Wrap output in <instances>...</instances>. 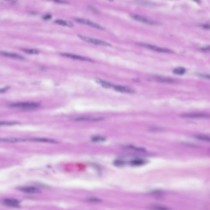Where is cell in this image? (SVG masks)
Masks as SVG:
<instances>
[{
    "label": "cell",
    "instance_id": "6da1fadb",
    "mask_svg": "<svg viewBox=\"0 0 210 210\" xmlns=\"http://www.w3.org/2000/svg\"><path fill=\"white\" fill-rule=\"evenodd\" d=\"M40 106V103L35 102H20L12 103L9 105L11 108H18L26 110H31L37 109Z\"/></svg>",
    "mask_w": 210,
    "mask_h": 210
},
{
    "label": "cell",
    "instance_id": "7a4b0ae2",
    "mask_svg": "<svg viewBox=\"0 0 210 210\" xmlns=\"http://www.w3.org/2000/svg\"><path fill=\"white\" fill-rule=\"evenodd\" d=\"M79 38L85 42H88V43H91L95 45H98L102 46L104 47H110L111 45L108 43L107 42H105L101 40L96 39L92 38L91 37H87L86 36H83L81 35H78Z\"/></svg>",
    "mask_w": 210,
    "mask_h": 210
},
{
    "label": "cell",
    "instance_id": "3957f363",
    "mask_svg": "<svg viewBox=\"0 0 210 210\" xmlns=\"http://www.w3.org/2000/svg\"><path fill=\"white\" fill-rule=\"evenodd\" d=\"M130 17L132 18L136 21H139L140 22H142L144 23H146L147 24L150 25H153V26H159L160 25V23L156 21H153L146 18L141 16L139 15L136 14H131L130 15Z\"/></svg>",
    "mask_w": 210,
    "mask_h": 210
},
{
    "label": "cell",
    "instance_id": "277c9868",
    "mask_svg": "<svg viewBox=\"0 0 210 210\" xmlns=\"http://www.w3.org/2000/svg\"><path fill=\"white\" fill-rule=\"evenodd\" d=\"M137 44L140 47H143L146 49H149L150 50H153L158 52L163 53H173L172 50L169 49H166L165 48L157 47L156 46L153 45L152 44L142 43H138Z\"/></svg>",
    "mask_w": 210,
    "mask_h": 210
},
{
    "label": "cell",
    "instance_id": "5b68a950",
    "mask_svg": "<svg viewBox=\"0 0 210 210\" xmlns=\"http://www.w3.org/2000/svg\"><path fill=\"white\" fill-rule=\"evenodd\" d=\"M75 21L79 23H81L82 24L86 25L88 26H90L91 27L95 28L96 29H99L100 30H104L105 28L103 27L100 26L97 23H95L94 22H92V21H90L85 19H80V18H77L75 19Z\"/></svg>",
    "mask_w": 210,
    "mask_h": 210
},
{
    "label": "cell",
    "instance_id": "8992f818",
    "mask_svg": "<svg viewBox=\"0 0 210 210\" xmlns=\"http://www.w3.org/2000/svg\"><path fill=\"white\" fill-rule=\"evenodd\" d=\"M28 138H19L14 137L0 138V143H16L28 141Z\"/></svg>",
    "mask_w": 210,
    "mask_h": 210
},
{
    "label": "cell",
    "instance_id": "52a82bcc",
    "mask_svg": "<svg viewBox=\"0 0 210 210\" xmlns=\"http://www.w3.org/2000/svg\"><path fill=\"white\" fill-rule=\"evenodd\" d=\"M60 54L63 57L71 58L73 59L77 60H79V61H85L93 62V60H92L90 58H87V57H83L82 56H79L77 55L68 54V53H61Z\"/></svg>",
    "mask_w": 210,
    "mask_h": 210
},
{
    "label": "cell",
    "instance_id": "ba28073f",
    "mask_svg": "<svg viewBox=\"0 0 210 210\" xmlns=\"http://www.w3.org/2000/svg\"><path fill=\"white\" fill-rule=\"evenodd\" d=\"M181 117L186 118H206L209 117V116L207 114L202 113H190L183 114Z\"/></svg>",
    "mask_w": 210,
    "mask_h": 210
},
{
    "label": "cell",
    "instance_id": "9c48e42d",
    "mask_svg": "<svg viewBox=\"0 0 210 210\" xmlns=\"http://www.w3.org/2000/svg\"><path fill=\"white\" fill-rule=\"evenodd\" d=\"M20 191L27 194H38L41 193V190L35 187L28 186L20 188Z\"/></svg>",
    "mask_w": 210,
    "mask_h": 210
},
{
    "label": "cell",
    "instance_id": "30bf717a",
    "mask_svg": "<svg viewBox=\"0 0 210 210\" xmlns=\"http://www.w3.org/2000/svg\"><path fill=\"white\" fill-rule=\"evenodd\" d=\"M113 88H114L115 90L117 91L118 92H121L123 93L132 94L135 92V91L134 89L128 87H126V86L114 85Z\"/></svg>",
    "mask_w": 210,
    "mask_h": 210
},
{
    "label": "cell",
    "instance_id": "8fae6325",
    "mask_svg": "<svg viewBox=\"0 0 210 210\" xmlns=\"http://www.w3.org/2000/svg\"><path fill=\"white\" fill-rule=\"evenodd\" d=\"M0 55L5 57H9V58H14L16 59L21 60L25 59L24 57L21 56V55L13 53H9L8 52H5V51H0Z\"/></svg>",
    "mask_w": 210,
    "mask_h": 210
},
{
    "label": "cell",
    "instance_id": "7c38bea8",
    "mask_svg": "<svg viewBox=\"0 0 210 210\" xmlns=\"http://www.w3.org/2000/svg\"><path fill=\"white\" fill-rule=\"evenodd\" d=\"M28 140L31 141L33 142L49 143H53V144L58 143V142L56 140L51 139L49 138H28Z\"/></svg>",
    "mask_w": 210,
    "mask_h": 210
},
{
    "label": "cell",
    "instance_id": "4fadbf2b",
    "mask_svg": "<svg viewBox=\"0 0 210 210\" xmlns=\"http://www.w3.org/2000/svg\"><path fill=\"white\" fill-rule=\"evenodd\" d=\"M103 120L102 117H81L74 119L75 122H98Z\"/></svg>",
    "mask_w": 210,
    "mask_h": 210
},
{
    "label": "cell",
    "instance_id": "5bb4252c",
    "mask_svg": "<svg viewBox=\"0 0 210 210\" xmlns=\"http://www.w3.org/2000/svg\"><path fill=\"white\" fill-rule=\"evenodd\" d=\"M3 202L6 205L12 207H19L20 204L19 200L14 199H5L4 200Z\"/></svg>",
    "mask_w": 210,
    "mask_h": 210
},
{
    "label": "cell",
    "instance_id": "9a60e30c",
    "mask_svg": "<svg viewBox=\"0 0 210 210\" xmlns=\"http://www.w3.org/2000/svg\"><path fill=\"white\" fill-rule=\"evenodd\" d=\"M153 78L155 80L159 82L165 83H174L176 82L175 80L170 78H165V77L158 76H154L153 77Z\"/></svg>",
    "mask_w": 210,
    "mask_h": 210
},
{
    "label": "cell",
    "instance_id": "2e32d148",
    "mask_svg": "<svg viewBox=\"0 0 210 210\" xmlns=\"http://www.w3.org/2000/svg\"><path fill=\"white\" fill-rule=\"evenodd\" d=\"M94 80L95 82H96L98 83L99 84L101 85V86H103V87H105V88H112V87H113V86L114 85H113L112 84L108 82L102 80L101 79H99V78H94Z\"/></svg>",
    "mask_w": 210,
    "mask_h": 210
},
{
    "label": "cell",
    "instance_id": "e0dca14e",
    "mask_svg": "<svg viewBox=\"0 0 210 210\" xmlns=\"http://www.w3.org/2000/svg\"><path fill=\"white\" fill-rule=\"evenodd\" d=\"M55 22L57 24L67 27H72L73 26V23L70 21H65L62 19H57L55 21Z\"/></svg>",
    "mask_w": 210,
    "mask_h": 210
},
{
    "label": "cell",
    "instance_id": "ac0fdd59",
    "mask_svg": "<svg viewBox=\"0 0 210 210\" xmlns=\"http://www.w3.org/2000/svg\"><path fill=\"white\" fill-rule=\"evenodd\" d=\"M130 163L133 166H140L144 165L145 163V161L142 159H136L131 160Z\"/></svg>",
    "mask_w": 210,
    "mask_h": 210
},
{
    "label": "cell",
    "instance_id": "d6986e66",
    "mask_svg": "<svg viewBox=\"0 0 210 210\" xmlns=\"http://www.w3.org/2000/svg\"><path fill=\"white\" fill-rule=\"evenodd\" d=\"M186 72V69L182 67L176 68L173 70V73L174 74L179 75L184 74Z\"/></svg>",
    "mask_w": 210,
    "mask_h": 210
},
{
    "label": "cell",
    "instance_id": "ffe728a7",
    "mask_svg": "<svg viewBox=\"0 0 210 210\" xmlns=\"http://www.w3.org/2000/svg\"><path fill=\"white\" fill-rule=\"evenodd\" d=\"M23 52L29 54H38L40 53L39 50L37 49H23Z\"/></svg>",
    "mask_w": 210,
    "mask_h": 210
},
{
    "label": "cell",
    "instance_id": "44dd1931",
    "mask_svg": "<svg viewBox=\"0 0 210 210\" xmlns=\"http://www.w3.org/2000/svg\"><path fill=\"white\" fill-rule=\"evenodd\" d=\"M91 140L92 142H104L106 140V138L104 137L99 136H96L92 137L91 139Z\"/></svg>",
    "mask_w": 210,
    "mask_h": 210
},
{
    "label": "cell",
    "instance_id": "7402d4cb",
    "mask_svg": "<svg viewBox=\"0 0 210 210\" xmlns=\"http://www.w3.org/2000/svg\"><path fill=\"white\" fill-rule=\"evenodd\" d=\"M195 138L200 140L204 141L205 142H209L210 141L209 137L205 135H197L195 136Z\"/></svg>",
    "mask_w": 210,
    "mask_h": 210
},
{
    "label": "cell",
    "instance_id": "603a6c76",
    "mask_svg": "<svg viewBox=\"0 0 210 210\" xmlns=\"http://www.w3.org/2000/svg\"><path fill=\"white\" fill-rule=\"evenodd\" d=\"M17 124L16 122H0V126H12Z\"/></svg>",
    "mask_w": 210,
    "mask_h": 210
},
{
    "label": "cell",
    "instance_id": "cb8c5ba5",
    "mask_svg": "<svg viewBox=\"0 0 210 210\" xmlns=\"http://www.w3.org/2000/svg\"><path fill=\"white\" fill-rule=\"evenodd\" d=\"M114 164L116 166H121L124 165L125 162L121 160H117L114 162Z\"/></svg>",
    "mask_w": 210,
    "mask_h": 210
},
{
    "label": "cell",
    "instance_id": "d4e9b609",
    "mask_svg": "<svg viewBox=\"0 0 210 210\" xmlns=\"http://www.w3.org/2000/svg\"><path fill=\"white\" fill-rule=\"evenodd\" d=\"M88 201L90 202H94V203H99L101 202L102 200L96 198H89L88 199Z\"/></svg>",
    "mask_w": 210,
    "mask_h": 210
},
{
    "label": "cell",
    "instance_id": "484cf974",
    "mask_svg": "<svg viewBox=\"0 0 210 210\" xmlns=\"http://www.w3.org/2000/svg\"><path fill=\"white\" fill-rule=\"evenodd\" d=\"M51 18H52V15L51 14H47L43 16V17H42V19L44 20H46V21L50 20V19H51Z\"/></svg>",
    "mask_w": 210,
    "mask_h": 210
},
{
    "label": "cell",
    "instance_id": "4316f807",
    "mask_svg": "<svg viewBox=\"0 0 210 210\" xmlns=\"http://www.w3.org/2000/svg\"><path fill=\"white\" fill-rule=\"evenodd\" d=\"M153 209H161V210H168V209L166 207H163L161 206H155L153 207Z\"/></svg>",
    "mask_w": 210,
    "mask_h": 210
},
{
    "label": "cell",
    "instance_id": "83f0119b",
    "mask_svg": "<svg viewBox=\"0 0 210 210\" xmlns=\"http://www.w3.org/2000/svg\"><path fill=\"white\" fill-rule=\"evenodd\" d=\"M199 26H200V27H202V28H203L204 29H208V30H209V25L208 24H200L199 25Z\"/></svg>",
    "mask_w": 210,
    "mask_h": 210
},
{
    "label": "cell",
    "instance_id": "f1b7e54d",
    "mask_svg": "<svg viewBox=\"0 0 210 210\" xmlns=\"http://www.w3.org/2000/svg\"><path fill=\"white\" fill-rule=\"evenodd\" d=\"M9 87H4L2 88H0V93H2L5 92H6V91L7 90Z\"/></svg>",
    "mask_w": 210,
    "mask_h": 210
},
{
    "label": "cell",
    "instance_id": "f546056e",
    "mask_svg": "<svg viewBox=\"0 0 210 210\" xmlns=\"http://www.w3.org/2000/svg\"><path fill=\"white\" fill-rule=\"evenodd\" d=\"M52 0L59 3H65V2H66V1H63V0Z\"/></svg>",
    "mask_w": 210,
    "mask_h": 210
},
{
    "label": "cell",
    "instance_id": "4dcf8cb0",
    "mask_svg": "<svg viewBox=\"0 0 210 210\" xmlns=\"http://www.w3.org/2000/svg\"><path fill=\"white\" fill-rule=\"evenodd\" d=\"M89 9H90L91 10L93 11V12H97V9H96L95 7H93V6H89Z\"/></svg>",
    "mask_w": 210,
    "mask_h": 210
},
{
    "label": "cell",
    "instance_id": "1f68e13d",
    "mask_svg": "<svg viewBox=\"0 0 210 210\" xmlns=\"http://www.w3.org/2000/svg\"><path fill=\"white\" fill-rule=\"evenodd\" d=\"M201 50L204 51H209V47H205L202 48H201Z\"/></svg>",
    "mask_w": 210,
    "mask_h": 210
},
{
    "label": "cell",
    "instance_id": "d6a6232c",
    "mask_svg": "<svg viewBox=\"0 0 210 210\" xmlns=\"http://www.w3.org/2000/svg\"><path fill=\"white\" fill-rule=\"evenodd\" d=\"M109 0V1H113V0Z\"/></svg>",
    "mask_w": 210,
    "mask_h": 210
}]
</instances>
